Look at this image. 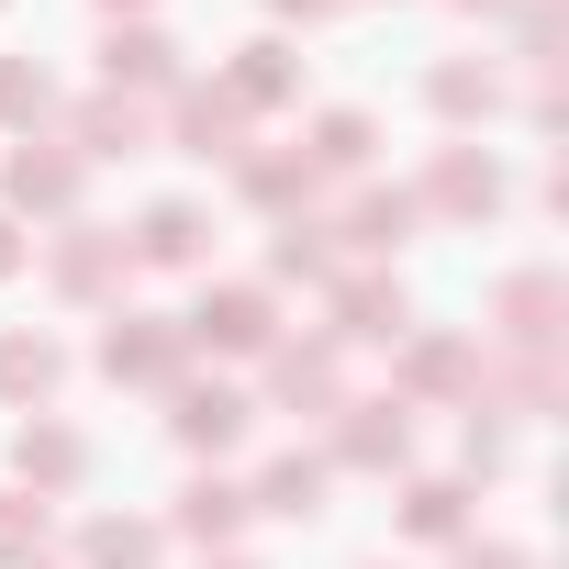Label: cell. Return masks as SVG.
<instances>
[{
  "label": "cell",
  "mask_w": 569,
  "mask_h": 569,
  "mask_svg": "<svg viewBox=\"0 0 569 569\" xmlns=\"http://www.w3.org/2000/svg\"><path fill=\"white\" fill-rule=\"evenodd\" d=\"M458 458H469V469H502V425H491V413H469V436H458Z\"/></svg>",
  "instance_id": "obj_30"
},
{
  "label": "cell",
  "mask_w": 569,
  "mask_h": 569,
  "mask_svg": "<svg viewBox=\"0 0 569 569\" xmlns=\"http://www.w3.org/2000/svg\"><path fill=\"white\" fill-rule=\"evenodd\" d=\"M46 525H57V502H34V491L0 480V569H34L46 558Z\"/></svg>",
  "instance_id": "obj_28"
},
{
  "label": "cell",
  "mask_w": 569,
  "mask_h": 569,
  "mask_svg": "<svg viewBox=\"0 0 569 569\" xmlns=\"http://www.w3.org/2000/svg\"><path fill=\"white\" fill-rule=\"evenodd\" d=\"M57 123V79L46 57H0V134H46Z\"/></svg>",
  "instance_id": "obj_27"
},
{
  "label": "cell",
  "mask_w": 569,
  "mask_h": 569,
  "mask_svg": "<svg viewBox=\"0 0 569 569\" xmlns=\"http://www.w3.org/2000/svg\"><path fill=\"white\" fill-rule=\"evenodd\" d=\"M413 223H425L413 190H347V212L325 223V246H336L347 268H391V257L413 246Z\"/></svg>",
  "instance_id": "obj_8"
},
{
  "label": "cell",
  "mask_w": 569,
  "mask_h": 569,
  "mask_svg": "<svg viewBox=\"0 0 569 569\" xmlns=\"http://www.w3.org/2000/svg\"><path fill=\"white\" fill-rule=\"evenodd\" d=\"M413 212H436V223H491V212H502V157H491V146H436L425 179H413Z\"/></svg>",
  "instance_id": "obj_5"
},
{
  "label": "cell",
  "mask_w": 569,
  "mask_h": 569,
  "mask_svg": "<svg viewBox=\"0 0 569 569\" xmlns=\"http://www.w3.org/2000/svg\"><path fill=\"white\" fill-rule=\"evenodd\" d=\"M425 101H436V123H491V112H502V79H491L480 57H447V68L425 79Z\"/></svg>",
  "instance_id": "obj_26"
},
{
  "label": "cell",
  "mask_w": 569,
  "mask_h": 569,
  "mask_svg": "<svg viewBox=\"0 0 569 569\" xmlns=\"http://www.w3.org/2000/svg\"><path fill=\"white\" fill-rule=\"evenodd\" d=\"M79 480H90V436L57 425V413H23V425H12V491L57 502V491H79Z\"/></svg>",
  "instance_id": "obj_12"
},
{
  "label": "cell",
  "mask_w": 569,
  "mask_h": 569,
  "mask_svg": "<svg viewBox=\"0 0 569 569\" xmlns=\"http://www.w3.org/2000/svg\"><path fill=\"white\" fill-rule=\"evenodd\" d=\"M79 179L90 168H79L68 134H12V157H0V212H12V223L23 212H79Z\"/></svg>",
  "instance_id": "obj_4"
},
{
  "label": "cell",
  "mask_w": 569,
  "mask_h": 569,
  "mask_svg": "<svg viewBox=\"0 0 569 569\" xmlns=\"http://www.w3.org/2000/svg\"><path fill=\"white\" fill-rule=\"evenodd\" d=\"M201 569H268V558H234V547H212V558H201Z\"/></svg>",
  "instance_id": "obj_34"
},
{
  "label": "cell",
  "mask_w": 569,
  "mask_h": 569,
  "mask_svg": "<svg viewBox=\"0 0 569 569\" xmlns=\"http://www.w3.org/2000/svg\"><path fill=\"white\" fill-rule=\"evenodd\" d=\"M268 12H279V23H336L347 0H268Z\"/></svg>",
  "instance_id": "obj_32"
},
{
  "label": "cell",
  "mask_w": 569,
  "mask_h": 569,
  "mask_svg": "<svg viewBox=\"0 0 569 569\" xmlns=\"http://www.w3.org/2000/svg\"><path fill=\"white\" fill-rule=\"evenodd\" d=\"M279 279H336V246H325V223H313V212L268 234V291H279Z\"/></svg>",
  "instance_id": "obj_29"
},
{
  "label": "cell",
  "mask_w": 569,
  "mask_h": 569,
  "mask_svg": "<svg viewBox=\"0 0 569 569\" xmlns=\"http://www.w3.org/2000/svg\"><path fill=\"white\" fill-rule=\"evenodd\" d=\"M413 336V291L391 268H336L325 279V347H402Z\"/></svg>",
  "instance_id": "obj_2"
},
{
  "label": "cell",
  "mask_w": 569,
  "mask_h": 569,
  "mask_svg": "<svg viewBox=\"0 0 569 569\" xmlns=\"http://www.w3.org/2000/svg\"><path fill=\"white\" fill-rule=\"evenodd\" d=\"M391 402H480V347L469 336H402V369H391Z\"/></svg>",
  "instance_id": "obj_11"
},
{
  "label": "cell",
  "mask_w": 569,
  "mask_h": 569,
  "mask_svg": "<svg viewBox=\"0 0 569 569\" xmlns=\"http://www.w3.org/2000/svg\"><path fill=\"white\" fill-rule=\"evenodd\" d=\"M179 536L212 558V547H234L246 536V480H223V469H201L190 491H179Z\"/></svg>",
  "instance_id": "obj_24"
},
{
  "label": "cell",
  "mask_w": 569,
  "mask_h": 569,
  "mask_svg": "<svg viewBox=\"0 0 569 569\" xmlns=\"http://www.w3.org/2000/svg\"><path fill=\"white\" fill-rule=\"evenodd\" d=\"M157 558H168V525H146V513H90L68 569H157Z\"/></svg>",
  "instance_id": "obj_23"
},
{
  "label": "cell",
  "mask_w": 569,
  "mask_h": 569,
  "mask_svg": "<svg viewBox=\"0 0 569 569\" xmlns=\"http://www.w3.org/2000/svg\"><path fill=\"white\" fill-rule=\"evenodd\" d=\"M558 325H569L558 268H513L502 291H491V347L502 358H558Z\"/></svg>",
  "instance_id": "obj_6"
},
{
  "label": "cell",
  "mask_w": 569,
  "mask_h": 569,
  "mask_svg": "<svg viewBox=\"0 0 569 569\" xmlns=\"http://www.w3.org/2000/svg\"><path fill=\"white\" fill-rule=\"evenodd\" d=\"M246 425H257V402H246L234 380H168V436H179L190 458H234Z\"/></svg>",
  "instance_id": "obj_9"
},
{
  "label": "cell",
  "mask_w": 569,
  "mask_h": 569,
  "mask_svg": "<svg viewBox=\"0 0 569 569\" xmlns=\"http://www.w3.org/2000/svg\"><path fill=\"white\" fill-rule=\"evenodd\" d=\"M268 402L279 413H336L347 402V347H268Z\"/></svg>",
  "instance_id": "obj_17"
},
{
  "label": "cell",
  "mask_w": 569,
  "mask_h": 569,
  "mask_svg": "<svg viewBox=\"0 0 569 569\" xmlns=\"http://www.w3.org/2000/svg\"><path fill=\"white\" fill-rule=\"evenodd\" d=\"M369 157H380V123H369L358 101H336V112L302 123V168H313V179H369Z\"/></svg>",
  "instance_id": "obj_22"
},
{
  "label": "cell",
  "mask_w": 569,
  "mask_h": 569,
  "mask_svg": "<svg viewBox=\"0 0 569 569\" xmlns=\"http://www.w3.org/2000/svg\"><path fill=\"white\" fill-rule=\"evenodd\" d=\"M325 480H336V469H325L313 447H279V458H268V469L246 480V513H279V525H313V513H325Z\"/></svg>",
  "instance_id": "obj_21"
},
{
  "label": "cell",
  "mask_w": 569,
  "mask_h": 569,
  "mask_svg": "<svg viewBox=\"0 0 569 569\" xmlns=\"http://www.w3.org/2000/svg\"><path fill=\"white\" fill-rule=\"evenodd\" d=\"M325 469H369V480L413 469V402H391V391L336 402V458H325Z\"/></svg>",
  "instance_id": "obj_7"
},
{
  "label": "cell",
  "mask_w": 569,
  "mask_h": 569,
  "mask_svg": "<svg viewBox=\"0 0 569 569\" xmlns=\"http://www.w3.org/2000/svg\"><path fill=\"white\" fill-rule=\"evenodd\" d=\"M157 134H168L179 157H212V168H234V157H246V112H234V101H223L212 79H179V90H168V123H157Z\"/></svg>",
  "instance_id": "obj_13"
},
{
  "label": "cell",
  "mask_w": 569,
  "mask_h": 569,
  "mask_svg": "<svg viewBox=\"0 0 569 569\" xmlns=\"http://www.w3.org/2000/svg\"><path fill=\"white\" fill-rule=\"evenodd\" d=\"M68 146H79V168H90V157H157V112L123 101V90H90V101L68 112Z\"/></svg>",
  "instance_id": "obj_18"
},
{
  "label": "cell",
  "mask_w": 569,
  "mask_h": 569,
  "mask_svg": "<svg viewBox=\"0 0 569 569\" xmlns=\"http://www.w3.org/2000/svg\"><path fill=\"white\" fill-rule=\"evenodd\" d=\"M101 380H112V391H168V380H190L179 313H112V325H101Z\"/></svg>",
  "instance_id": "obj_3"
},
{
  "label": "cell",
  "mask_w": 569,
  "mask_h": 569,
  "mask_svg": "<svg viewBox=\"0 0 569 569\" xmlns=\"http://www.w3.org/2000/svg\"><path fill=\"white\" fill-rule=\"evenodd\" d=\"M234 190H246V201H257L268 223H302L325 179L302 168V146H246V157H234Z\"/></svg>",
  "instance_id": "obj_20"
},
{
  "label": "cell",
  "mask_w": 569,
  "mask_h": 569,
  "mask_svg": "<svg viewBox=\"0 0 569 569\" xmlns=\"http://www.w3.org/2000/svg\"><path fill=\"white\" fill-rule=\"evenodd\" d=\"M179 336H190V358H268L279 347V291L268 279H212L179 313Z\"/></svg>",
  "instance_id": "obj_1"
},
{
  "label": "cell",
  "mask_w": 569,
  "mask_h": 569,
  "mask_svg": "<svg viewBox=\"0 0 569 569\" xmlns=\"http://www.w3.org/2000/svg\"><path fill=\"white\" fill-rule=\"evenodd\" d=\"M0 12H12V0H0Z\"/></svg>",
  "instance_id": "obj_38"
},
{
  "label": "cell",
  "mask_w": 569,
  "mask_h": 569,
  "mask_svg": "<svg viewBox=\"0 0 569 569\" xmlns=\"http://www.w3.org/2000/svg\"><path fill=\"white\" fill-rule=\"evenodd\" d=\"M458 569H536V558H525V547H502V536H491V547H480V536H458Z\"/></svg>",
  "instance_id": "obj_31"
},
{
  "label": "cell",
  "mask_w": 569,
  "mask_h": 569,
  "mask_svg": "<svg viewBox=\"0 0 569 569\" xmlns=\"http://www.w3.org/2000/svg\"><path fill=\"white\" fill-rule=\"evenodd\" d=\"M34 569H57V558H34Z\"/></svg>",
  "instance_id": "obj_37"
},
{
  "label": "cell",
  "mask_w": 569,
  "mask_h": 569,
  "mask_svg": "<svg viewBox=\"0 0 569 569\" xmlns=\"http://www.w3.org/2000/svg\"><path fill=\"white\" fill-rule=\"evenodd\" d=\"M101 12H112V23H146V0H101Z\"/></svg>",
  "instance_id": "obj_35"
},
{
  "label": "cell",
  "mask_w": 569,
  "mask_h": 569,
  "mask_svg": "<svg viewBox=\"0 0 569 569\" xmlns=\"http://www.w3.org/2000/svg\"><path fill=\"white\" fill-rule=\"evenodd\" d=\"M68 391V347L46 325H0V413H46Z\"/></svg>",
  "instance_id": "obj_14"
},
{
  "label": "cell",
  "mask_w": 569,
  "mask_h": 569,
  "mask_svg": "<svg viewBox=\"0 0 569 569\" xmlns=\"http://www.w3.org/2000/svg\"><path fill=\"white\" fill-rule=\"evenodd\" d=\"M46 279H57L68 302H123V279H134L123 223H68V234L46 246Z\"/></svg>",
  "instance_id": "obj_10"
},
{
  "label": "cell",
  "mask_w": 569,
  "mask_h": 569,
  "mask_svg": "<svg viewBox=\"0 0 569 569\" xmlns=\"http://www.w3.org/2000/svg\"><path fill=\"white\" fill-rule=\"evenodd\" d=\"M123 257H134V268H201V257H212V212H201V201H146L134 234H123Z\"/></svg>",
  "instance_id": "obj_19"
},
{
  "label": "cell",
  "mask_w": 569,
  "mask_h": 569,
  "mask_svg": "<svg viewBox=\"0 0 569 569\" xmlns=\"http://www.w3.org/2000/svg\"><path fill=\"white\" fill-rule=\"evenodd\" d=\"M12 268H23V223H12V212H0V279H12Z\"/></svg>",
  "instance_id": "obj_33"
},
{
  "label": "cell",
  "mask_w": 569,
  "mask_h": 569,
  "mask_svg": "<svg viewBox=\"0 0 569 569\" xmlns=\"http://www.w3.org/2000/svg\"><path fill=\"white\" fill-rule=\"evenodd\" d=\"M101 90H123V101H168V90H179V46H168L157 23H112V34H101Z\"/></svg>",
  "instance_id": "obj_15"
},
{
  "label": "cell",
  "mask_w": 569,
  "mask_h": 569,
  "mask_svg": "<svg viewBox=\"0 0 569 569\" xmlns=\"http://www.w3.org/2000/svg\"><path fill=\"white\" fill-rule=\"evenodd\" d=\"M212 90H223L246 123H257V112H291V101H302V57L279 46V34H257V46H234V68H223Z\"/></svg>",
  "instance_id": "obj_16"
},
{
  "label": "cell",
  "mask_w": 569,
  "mask_h": 569,
  "mask_svg": "<svg viewBox=\"0 0 569 569\" xmlns=\"http://www.w3.org/2000/svg\"><path fill=\"white\" fill-rule=\"evenodd\" d=\"M458 12H513V0H458Z\"/></svg>",
  "instance_id": "obj_36"
},
{
  "label": "cell",
  "mask_w": 569,
  "mask_h": 569,
  "mask_svg": "<svg viewBox=\"0 0 569 569\" xmlns=\"http://www.w3.org/2000/svg\"><path fill=\"white\" fill-rule=\"evenodd\" d=\"M402 536L413 547H458L469 536V480H402Z\"/></svg>",
  "instance_id": "obj_25"
},
{
  "label": "cell",
  "mask_w": 569,
  "mask_h": 569,
  "mask_svg": "<svg viewBox=\"0 0 569 569\" xmlns=\"http://www.w3.org/2000/svg\"><path fill=\"white\" fill-rule=\"evenodd\" d=\"M369 569H380V558H369Z\"/></svg>",
  "instance_id": "obj_39"
}]
</instances>
